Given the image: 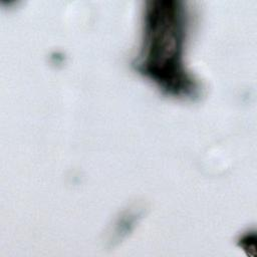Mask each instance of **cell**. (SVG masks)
<instances>
[{
    "label": "cell",
    "instance_id": "6da1fadb",
    "mask_svg": "<svg viewBox=\"0 0 257 257\" xmlns=\"http://www.w3.org/2000/svg\"><path fill=\"white\" fill-rule=\"evenodd\" d=\"M184 24L182 10L174 3H153L147 9L140 69L172 93L191 89L182 66Z\"/></svg>",
    "mask_w": 257,
    "mask_h": 257
}]
</instances>
